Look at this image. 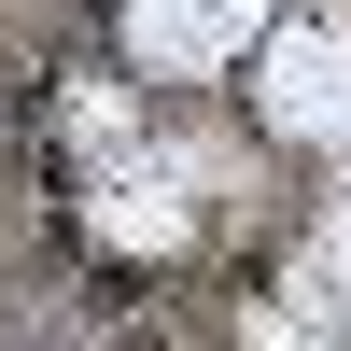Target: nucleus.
<instances>
[{"label":"nucleus","instance_id":"f257e3e1","mask_svg":"<svg viewBox=\"0 0 351 351\" xmlns=\"http://www.w3.org/2000/svg\"><path fill=\"white\" fill-rule=\"evenodd\" d=\"M71 239L99 253V267H183V253L211 239V169L183 155V127L141 112L112 155H84L71 169Z\"/></svg>","mask_w":351,"mask_h":351},{"label":"nucleus","instance_id":"7ed1b4c3","mask_svg":"<svg viewBox=\"0 0 351 351\" xmlns=\"http://www.w3.org/2000/svg\"><path fill=\"white\" fill-rule=\"evenodd\" d=\"M112 14V56H127L141 84H225V71H253V43L281 28V0H99Z\"/></svg>","mask_w":351,"mask_h":351},{"label":"nucleus","instance_id":"f03ea898","mask_svg":"<svg viewBox=\"0 0 351 351\" xmlns=\"http://www.w3.org/2000/svg\"><path fill=\"white\" fill-rule=\"evenodd\" d=\"M239 84L281 155H351V0H281V28L253 43Z\"/></svg>","mask_w":351,"mask_h":351},{"label":"nucleus","instance_id":"20e7f679","mask_svg":"<svg viewBox=\"0 0 351 351\" xmlns=\"http://www.w3.org/2000/svg\"><path fill=\"white\" fill-rule=\"evenodd\" d=\"M281 267H295V281H309V295H324V309H337V324H351V197H324V211H309V225H295V253H281Z\"/></svg>","mask_w":351,"mask_h":351}]
</instances>
